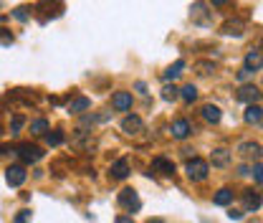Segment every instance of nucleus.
<instances>
[{"mask_svg":"<svg viewBox=\"0 0 263 223\" xmlns=\"http://www.w3.org/2000/svg\"><path fill=\"white\" fill-rule=\"evenodd\" d=\"M207 162L205 160H200V157H192V160H187V165H185V172H187V177L190 180H195V183H200V180H205L207 177Z\"/></svg>","mask_w":263,"mask_h":223,"instance_id":"1","label":"nucleus"},{"mask_svg":"<svg viewBox=\"0 0 263 223\" xmlns=\"http://www.w3.org/2000/svg\"><path fill=\"white\" fill-rule=\"evenodd\" d=\"M190 21H192L195 26H210V11H207V6L202 3V0L192 3V8H190Z\"/></svg>","mask_w":263,"mask_h":223,"instance_id":"2","label":"nucleus"},{"mask_svg":"<svg viewBox=\"0 0 263 223\" xmlns=\"http://www.w3.org/2000/svg\"><path fill=\"white\" fill-rule=\"evenodd\" d=\"M18 157H21L23 162H38V160L43 157V150H41L38 145L23 142V145H18Z\"/></svg>","mask_w":263,"mask_h":223,"instance_id":"3","label":"nucleus"},{"mask_svg":"<svg viewBox=\"0 0 263 223\" xmlns=\"http://www.w3.org/2000/svg\"><path fill=\"white\" fill-rule=\"evenodd\" d=\"M119 205H122V208H127L129 213L142 208V203H139V198H137V193H134L132 188H124V190L119 193Z\"/></svg>","mask_w":263,"mask_h":223,"instance_id":"4","label":"nucleus"},{"mask_svg":"<svg viewBox=\"0 0 263 223\" xmlns=\"http://www.w3.org/2000/svg\"><path fill=\"white\" fill-rule=\"evenodd\" d=\"M235 97H238V102H243V104H248V107H250V104H258L260 92H258L253 84H245V86H240V89H238V94H235Z\"/></svg>","mask_w":263,"mask_h":223,"instance_id":"5","label":"nucleus"},{"mask_svg":"<svg viewBox=\"0 0 263 223\" xmlns=\"http://www.w3.org/2000/svg\"><path fill=\"white\" fill-rule=\"evenodd\" d=\"M6 183H8L11 188L23 185V183H26V170H23L21 165H11V167H6Z\"/></svg>","mask_w":263,"mask_h":223,"instance_id":"6","label":"nucleus"},{"mask_svg":"<svg viewBox=\"0 0 263 223\" xmlns=\"http://www.w3.org/2000/svg\"><path fill=\"white\" fill-rule=\"evenodd\" d=\"M122 132H127V135H139V132H144V122H142L137 114H129V117L122 119Z\"/></svg>","mask_w":263,"mask_h":223,"instance_id":"7","label":"nucleus"},{"mask_svg":"<svg viewBox=\"0 0 263 223\" xmlns=\"http://www.w3.org/2000/svg\"><path fill=\"white\" fill-rule=\"evenodd\" d=\"M112 107H114V112H129L132 109V94L129 92H117L112 97Z\"/></svg>","mask_w":263,"mask_h":223,"instance_id":"8","label":"nucleus"},{"mask_svg":"<svg viewBox=\"0 0 263 223\" xmlns=\"http://www.w3.org/2000/svg\"><path fill=\"white\" fill-rule=\"evenodd\" d=\"M225 36H243V31H245V21H240V18H233V21H225L223 23V28H220Z\"/></svg>","mask_w":263,"mask_h":223,"instance_id":"9","label":"nucleus"},{"mask_svg":"<svg viewBox=\"0 0 263 223\" xmlns=\"http://www.w3.org/2000/svg\"><path fill=\"white\" fill-rule=\"evenodd\" d=\"M127 175H129V160H127V157L117 160V162L109 167V177H114V180H124Z\"/></svg>","mask_w":263,"mask_h":223,"instance_id":"10","label":"nucleus"},{"mask_svg":"<svg viewBox=\"0 0 263 223\" xmlns=\"http://www.w3.org/2000/svg\"><path fill=\"white\" fill-rule=\"evenodd\" d=\"M238 152H240L243 157H253V160H258V157L263 155V147H260L258 142H240V145H238Z\"/></svg>","mask_w":263,"mask_h":223,"instance_id":"11","label":"nucleus"},{"mask_svg":"<svg viewBox=\"0 0 263 223\" xmlns=\"http://www.w3.org/2000/svg\"><path fill=\"white\" fill-rule=\"evenodd\" d=\"M152 172H160V175H172L175 172V162L167 160V157H154L152 160Z\"/></svg>","mask_w":263,"mask_h":223,"instance_id":"12","label":"nucleus"},{"mask_svg":"<svg viewBox=\"0 0 263 223\" xmlns=\"http://www.w3.org/2000/svg\"><path fill=\"white\" fill-rule=\"evenodd\" d=\"M243 208H245V210H258V208H260V193H255V190H243Z\"/></svg>","mask_w":263,"mask_h":223,"instance_id":"13","label":"nucleus"},{"mask_svg":"<svg viewBox=\"0 0 263 223\" xmlns=\"http://www.w3.org/2000/svg\"><path fill=\"white\" fill-rule=\"evenodd\" d=\"M182 71H185V61H182V59H177L172 66H167V69L162 71V79H165V81H175Z\"/></svg>","mask_w":263,"mask_h":223,"instance_id":"14","label":"nucleus"},{"mask_svg":"<svg viewBox=\"0 0 263 223\" xmlns=\"http://www.w3.org/2000/svg\"><path fill=\"white\" fill-rule=\"evenodd\" d=\"M260 66H263V54L250 49V51L245 54V69H250V71H258Z\"/></svg>","mask_w":263,"mask_h":223,"instance_id":"15","label":"nucleus"},{"mask_svg":"<svg viewBox=\"0 0 263 223\" xmlns=\"http://www.w3.org/2000/svg\"><path fill=\"white\" fill-rule=\"evenodd\" d=\"M243 119H245L248 124H258V122L263 119V107H258V104H250V107H245V114H243Z\"/></svg>","mask_w":263,"mask_h":223,"instance_id":"16","label":"nucleus"},{"mask_svg":"<svg viewBox=\"0 0 263 223\" xmlns=\"http://www.w3.org/2000/svg\"><path fill=\"white\" fill-rule=\"evenodd\" d=\"M200 114H202V119L210 122V124H218V122H220V109H218L215 104H205V107L200 109Z\"/></svg>","mask_w":263,"mask_h":223,"instance_id":"17","label":"nucleus"},{"mask_svg":"<svg viewBox=\"0 0 263 223\" xmlns=\"http://www.w3.org/2000/svg\"><path fill=\"white\" fill-rule=\"evenodd\" d=\"M190 132H192V129H190V122H187V119H177V122L172 124V137H177V140H187Z\"/></svg>","mask_w":263,"mask_h":223,"instance_id":"18","label":"nucleus"},{"mask_svg":"<svg viewBox=\"0 0 263 223\" xmlns=\"http://www.w3.org/2000/svg\"><path fill=\"white\" fill-rule=\"evenodd\" d=\"M89 107H91V99H89V97H76V99H71V102H69V112H74V114L86 112Z\"/></svg>","mask_w":263,"mask_h":223,"instance_id":"19","label":"nucleus"},{"mask_svg":"<svg viewBox=\"0 0 263 223\" xmlns=\"http://www.w3.org/2000/svg\"><path fill=\"white\" fill-rule=\"evenodd\" d=\"M228 162H230V152H228L225 147L213 150V165H215V167H225Z\"/></svg>","mask_w":263,"mask_h":223,"instance_id":"20","label":"nucleus"},{"mask_svg":"<svg viewBox=\"0 0 263 223\" xmlns=\"http://www.w3.org/2000/svg\"><path fill=\"white\" fill-rule=\"evenodd\" d=\"M213 200H215V205H228V203L233 200V190H230V188H220Z\"/></svg>","mask_w":263,"mask_h":223,"instance_id":"21","label":"nucleus"},{"mask_svg":"<svg viewBox=\"0 0 263 223\" xmlns=\"http://www.w3.org/2000/svg\"><path fill=\"white\" fill-rule=\"evenodd\" d=\"M180 97H182V102L192 104V102L197 99V89H195L192 84H187V86H182V89H180Z\"/></svg>","mask_w":263,"mask_h":223,"instance_id":"22","label":"nucleus"},{"mask_svg":"<svg viewBox=\"0 0 263 223\" xmlns=\"http://www.w3.org/2000/svg\"><path fill=\"white\" fill-rule=\"evenodd\" d=\"M195 71H197L200 76H207V74L215 71V64H210V61H197V64H195Z\"/></svg>","mask_w":263,"mask_h":223,"instance_id":"23","label":"nucleus"},{"mask_svg":"<svg viewBox=\"0 0 263 223\" xmlns=\"http://www.w3.org/2000/svg\"><path fill=\"white\" fill-rule=\"evenodd\" d=\"M31 132H33V135L48 132V122H46V119H33V122H31Z\"/></svg>","mask_w":263,"mask_h":223,"instance_id":"24","label":"nucleus"},{"mask_svg":"<svg viewBox=\"0 0 263 223\" xmlns=\"http://www.w3.org/2000/svg\"><path fill=\"white\" fill-rule=\"evenodd\" d=\"M177 97H180V89H175V86H170V84L162 89V99H165V102H175Z\"/></svg>","mask_w":263,"mask_h":223,"instance_id":"25","label":"nucleus"},{"mask_svg":"<svg viewBox=\"0 0 263 223\" xmlns=\"http://www.w3.org/2000/svg\"><path fill=\"white\" fill-rule=\"evenodd\" d=\"M46 142H48L51 147L64 145V132H48V135H46Z\"/></svg>","mask_w":263,"mask_h":223,"instance_id":"26","label":"nucleus"},{"mask_svg":"<svg viewBox=\"0 0 263 223\" xmlns=\"http://www.w3.org/2000/svg\"><path fill=\"white\" fill-rule=\"evenodd\" d=\"M23 122H26V119H23L21 114H18V117H13V122H11V132H13V135H18V129L23 127Z\"/></svg>","mask_w":263,"mask_h":223,"instance_id":"27","label":"nucleus"},{"mask_svg":"<svg viewBox=\"0 0 263 223\" xmlns=\"http://www.w3.org/2000/svg\"><path fill=\"white\" fill-rule=\"evenodd\" d=\"M28 220H31V210H21V213L16 215L13 223H28Z\"/></svg>","mask_w":263,"mask_h":223,"instance_id":"28","label":"nucleus"},{"mask_svg":"<svg viewBox=\"0 0 263 223\" xmlns=\"http://www.w3.org/2000/svg\"><path fill=\"white\" fill-rule=\"evenodd\" d=\"M253 177H255V183H263V165L260 162L253 165Z\"/></svg>","mask_w":263,"mask_h":223,"instance_id":"29","label":"nucleus"},{"mask_svg":"<svg viewBox=\"0 0 263 223\" xmlns=\"http://www.w3.org/2000/svg\"><path fill=\"white\" fill-rule=\"evenodd\" d=\"M13 16H16L18 21H23V23L28 21V13H26V8H16V11H13Z\"/></svg>","mask_w":263,"mask_h":223,"instance_id":"30","label":"nucleus"},{"mask_svg":"<svg viewBox=\"0 0 263 223\" xmlns=\"http://www.w3.org/2000/svg\"><path fill=\"white\" fill-rule=\"evenodd\" d=\"M250 74H253V71H250V69H245V66H243V69H240V71H238V81H248V79H250Z\"/></svg>","mask_w":263,"mask_h":223,"instance_id":"31","label":"nucleus"},{"mask_svg":"<svg viewBox=\"0 0 263 223\" xmlns=\"http://www.w3.org/2000/svg\"><path fill=\"white\" fill-rule=\"evenodd\" d=\"M228 218H230V220H240V218H243V210H238V208H230V210H228Z\"/></svg>","mask_w":263,"mask_h":223,"instance_id":"32","label":"nucleus"},{"mask_svg":"<svg viewBox=\"0 0 263 223\" xmlns=\"http://www.w3.org/2000/svg\"><path fill=\"white\" fill-rule=\"evenodd\" d=\"M13 43V36H8V33H3V46H11Z\"/></svg>","mask_w":263,"mask_h":223,"instance_id":"33","label":"nucleus"},{"mask_svg":"<svg viewBox=\"0 0 263 223\" xmlns=\"http://www.w3.org/2000/svg\"><path fill=\"white\" fill-rule=\"evenodd\" d=\"M117 223H134V220L127 218V215H117Z\"/></svg>","mask_w":263,"mask_h":223,"instance_id":"34","label":"nucleus"},{"mask_svg":"<svg viewBox=\"0 0 263 223\" xmlns=\"http://www.w3.org/2000/svg\"><path fill=\"white\" fill-rule=\"evenodd\" d=\"M230 0H213V6H228Z\"/></svg>","mask_w":263,"mask_h":223,"instance_id":"35","label":"nucleus"},{"mask_svg":"<svg viewBox=\"0 0 263 223\" xmlns=\"http://www.w3.org/2000/svg\"><path fill=\"white\" fill-rule=\"evenodd\" d=\"M147 223H162V220H157V218H154V220H147Z\"/></svg>","mask_w":263,"mask_h":223,"instance_id":"36","label":"nucleus"},{"mask_svg":"<svg viewBox=\"0 0 263 223\" xmlns=\"http://www.w3.org/2000/svg\"><path fill=\"white\" fill-rule=\"evenodd\" d=\"M260 46H263V38H260Z\"/></svg>","mask_w":263,"mask_h":223,"instance_id":"37","label":"nucleus"}]
</instances>
